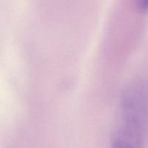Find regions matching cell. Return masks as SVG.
I'll list each match as a JSON object with an SVG mask.
<instances>
[{
    "mask_svg": "<svg viewBox=\"0 0 148 148\" xmlns=\"http://www.w3.org/2000/svg\"><path fill=\"white\" fill-rule=\"evenodd\" d=\"M111 148H137L131 145L121 143L117 140H111Z\"/></svg>",
    "mask_w": 148,
    "mask_h": 148,
    "instance_id": "6da1fadb",
    "label": "cell"
},
{
    "mask_svg": "<svg viewBox=\"0 0 148 148\" xmlns=\"http://www.w3.org/2000/svg\"><path fill=\"white\" fill-rule=\"evenodd\" d=\"M138 9L142 12H148V0H139Z\"/></svg>",
    "mask_w": 148,
    "mask_h": 148,
    "instance_id": "7a4b0ae2",
    "label": "cell"
}]
</instances>
